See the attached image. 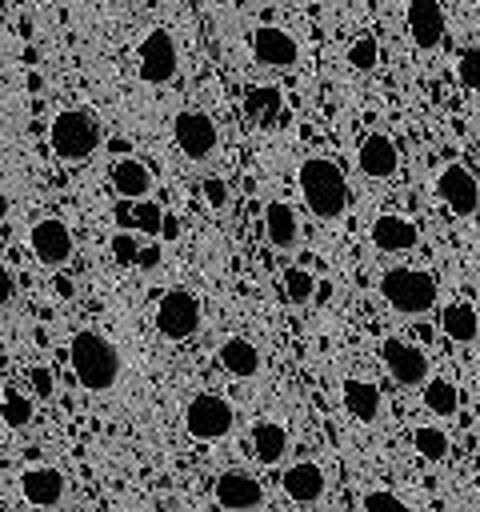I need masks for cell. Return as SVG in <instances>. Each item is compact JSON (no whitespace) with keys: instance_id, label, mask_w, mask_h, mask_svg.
Returning <instances> with one entry per match:
<instances>
[{"instance_id":"cell-1","label":"cell","mask_w":480,"mask_h":512,"mask_svg":"<svg viewBox=\"0 0 480 512\" xmlns=\"http://www.w3.org/2000/svg\"><path fill=\"white\" fill-rule=\"evenodd\" d=\"M296 184H300V196H304V204H308L312 216H320V220L344 216V208H348V184H344V172H340L336 160L308 156L300 164V172H296Z\"/></svg>"},{"instance_id":"cell-2","label":"cell","mask_w":480,"mask_h":512,"mask_svg":"<svg viewBox=\"0 0 480 512\" xmlns=\"http://www.w3.org/2000/svg\"><path fill=\"white\" fill-rule=\"evenodd\" d=\"M68 360H72L76 384L88 388V392H108V388L116 384V376H120V356H116V348H112L100 332H92V328H84V332L72 336Z\"/></svg>"},{"instance_id":"cell-3","label":"cell","mask_w":480,"mask_h":512,"mask_svg":"<svg viewBox=\"0 0 480 512\" xmlns=\"http://www.w3.org/2000/svg\"><path fill=\"white\" fill-rule=\"evenodd\" d=\"M380 292L404 316H424L436 304V280L424 268H388L380 276Z\"/></svg>"},{"instance_id":"cell-4","label":"cell","mask_w":480,"mask_h":512,"mask_svg":"<svg viewBox=\"0 0 480 512\" xmlns=\"http://www.w3.org/2000/svg\"><path fill=\"white\" fill-rule=\"evenodd\" d=\"M48 140H52V152L60 160H88L100 144V124L80 108H64V112H56Z\"/></svg>"},{"instance_id":"cell-5","label":"cell","mask_w":480,"mask_h":512,"mask_svg":"<svg viewBox=\"0 0 480 512\" xmlns=\"http://www.w3.org/2000/svg\"><path fill=\"white\" fill-rule=\"evenodd\" d=\"M232 424H236V412H232V404H228L224 396H216V392H200V396H192L188 408H184V428H188V436H196V440H220V436L232 432Z\"/></svg>"},{"instance_id":"cell-6","label":"cell","mask_w":480,"mask_h":512,"mask_svg":"<svg viewBox=\"0 0 480 512\" xmlns=\"http://www.w3.org/2000/svg\"><path fill=\"white\" fill-rule=\"evenodd\" d=\"M200 328V300L188 288H172L156 304V332L168 340H188Z\"/></svg>"},{"instance_id":"cell-7","label":"cell","mask_w":480,"mask_h":512,"mask_svg":"<svg viewBox=\"0 0 480 512\" xmlns=\"http://www.w3.org/2000/svg\"><path fill=\"white\" fill-rule=\"evenodd\" d=\"M172 136H176V148H180L188 160H204V156H212V152H216V140H220L212 116L200 112V108H184V112H176V116H172Z\"/></svg>"},{"instance_id":"cell-8","label":"cell","mask_w":480,"mask_h":512,"mask_svg":"<svg viewBox=\"0 0 480 512\" xmlns=\"http://www.w3.org/2000/svg\"><path fill=\"white\" fill-rule=\"evenodd\" d=\"M136 72H140L144 84H168V80L176 76V44H172L168 28H152V32L140 40Z\"/></svg>"},{"instance_id":"cell-9","label":"cell","mask_w":480,"mask_h":512,"mask_svg":"<svg viewBox=\"0 0 480 512\" xmlns=\"http://www.w3.org/2000/svg\"><path fill=\"white\" fill-rule=\"evenodd\" d=\"M28 244H32V256H36L40 264L60 268V264H68V256H72V228H68L64 220H56V216L36 220L32 232H28Z\"/></svg>"},{"instance_id":"cell-10","label":"cell","mask_w":480,"mask_h":512,"mask_svg":"<svg viewBox=\"0 0 480 512\" xmlns=\"http://www.w3.org/2000/svg\"><path fill=\"white\" fill-rule=\"evenodd\" d=\"M380 356H384V364H388V372H392L396 384H404V388H416L420 384L424 388V380H428V356L416 344L388 336L380 344Z\"/></svg>"},{"instance_id":"cell-11","label":"cell","mask_w":480,"mask_h":512,"mask_svg":"<svg viewBox=\"0 0 480 512\" xmlns=\"http://www.w3.org/2000/svg\"><path fill=\"white\" fill-rule=\"evenodd\" d=\"M436 196L448 204V212H456V216H472L476 208H480V184H476V176L468 172V168H460V164H448L440 176H436Z\"/></svg>"},{"instance_id":"cell-12","label":"cell","mask_w":480,"mask_h":512,"mask_svg":"<svg viewBox=\"0 0 480 512\" xmlns=\"http://www.w3.org/2000/svg\"><path fill=\"white\" fill-rule=\"evenodd\" d=\"M248 48H252V56H256L260 64H268V68H292L296 56H300L292 32H288V28H276V24H260V28H252Z\"/></svg>"},{"instance_id":"cell-13","label":"cell","mask_w":480,"mask_h":512,"mask_svg":"<svg viewBox=\"0 0 480 512\" xmlns=\"http://www.w3.org/2000/svg\"><path fill=\"white\" fill-rule=\"evenodd\" d=\"M212 492H216L220 508H228V512H252V508L264 500L260 480L248 476V472H236V468H232V472H220L216 484H212Z\"/></svg>"},{"instance_id":"cell-14","label":"cell","mask_w":480,"mask_h":512,"mask_svg":"<svg viewBox=\"0 0 480 512\" xmlns=\"http://www.w3.org/2000/svg\"><path fill=\"white\" fill-rule=\"evenodd\" d=\"M408 36L424 52L444 40V8H440V0H408Z\"/></svg>"},{"instance_id":"cell-15","label":"cell","mask_w":480,"mask_h":512,"mask_svg":"<svg viewBox=\"0 0 480 512\" xmlns=\"http://www.w3.org/2000/svg\"><path fill=\"white\" fill-rule=\"evenodd\" d=\"M356 164H360V172H364V176H372V180H388V176L400 168V152H396L392 136L372 132V136H364V140H360Z\"/></svg>"},{"instance_id":"cell-16","label":"cell","mask_w":480,"mask_h":512,"mask_svg":"<svg viewBox=\"0 0 480 512\" xmlns=\"http://www.w3.org/2000/svg\"><path fill=\"white\" fill-rule=\"evenodd\" d=\"M416 240H420V228L408 216L384 212V216L372 220V244L380 252H408V248H416Z\"/></svg>"},{"instance_id":"cell-17","label":"cell","mask_w":480,"mask_h":512,"mask_svg":"<svg viewBox=\"0 0 480 512\" xmlns=\"http://www.w3.org/2000/svg\"><path fill=\"white\" fill-rule=\"evenodd\" d=\"M20 492H24V500L36 504V508H52V504H60V496H64V472H60V468H48V464L28 468V472L20 476Z\"/></svg>"},{"instance_id":"cell-18","label":"cell","mask_w":480,"mask_h":512,"mask_svg":"<svg viewBox=\"0 0 480 512\" xmlns=\"http://www.w3.org/2000/svg\"><path fill=\"white\" fill-rule=\"evenodd\" d=\"M280 484H284L288 500H296V504H312V500L324 496V468L312 464V460H300V464H292V468L280 476Z\"/></svg>"},{"instance_id":"cell-19","label":"cell","mask_w":480,"mask_h":512,"mask_svg":"<svg viewBox=\"0 0 480 512\" xmlns=\"http://www.w3.org/2000/svg\"><path fill=\"white\" fill-rule=\"evenodd\" d=\"M216 360H220L224 372H232V376H240V380H248V376L260 372V348H256L252 340H244V336H228V340L220 344Z\"/></svg>"},{"instance_id":"cell-20","label":"cell","mask_w":480,"mask_h":512,"mask_svg":"<svg viewBox=\"0 0 480 512\" xmlns=\"http://www.w3.org/2000/svg\"><path fill=\"white\" fill-rule=\"evenodd\" d=\"M264 232H268L272 248H292L300 240V220H296V212L284 200H272L264 208Z\"/></svg>"},{"instance_id":"cell-21","label":"cell","mask_w":480,"mask_h":512,"mask_svg":"<svg viewBox=\"0 0 480 512\" xmlns=\"http://www.w3.org/2000/svg\"><path fill=\"white\" fill-rule=\"evenodd\" d=\"M112 188H116V196H124V200H140V196H148V188H152V172H148L140 160L124 156V160L112 164Z\"/></svg>"},{"instance_id":"cell-22","label":"cell","mask_w":480,"mask_h":512,"mask_svg":"<svg viewBox=\"0 0 480 512\" xmlns=\"http://www.w3.org/2000/svg\"><path fill=\"white\" fill-rule=\"evenodd\" d=\"M440 328H444V336L448 340H456V344H472L476 336H480V312L472 308V304H448L444 312H440Z\"/></svg>"},{"instance_id":"cell-23","label":"cell","mask_w":480,"mask_h":512,"mask_svg":"<svg viewBox=\"0 0 480 512\" xmlns=\"http://www.w3.org/2000/svg\"><path fill=\"white\" fill-rule=\"evenodd\" d=\"M344 408L360 424H372L380 416V388L372 380H344Z\"/></svg>"},{"instance_id":"cell-24","label":"cell","mask_w":480,"mask_h":512,"mask_svg":"<svg viewBox=\"0 0 480 512\" xmlns=\"http://www.w3.org/2000/svg\"><path fill=\"white\" fill-rule=\"evenodd\" d=\"M284 452H288V432H284L276 420H260V424L252 428V456H256L260 464H280Z\"/></svg>"},{"instance_id":"cell-25","label":"cell","mask_w":480,"mask_h":512,"mask_svg":"<svg viewBox=\"0 0 480 512\" xmlns=\"http://www.w3.org/2000/svg\"><path fill=\"white\" fill-rule=\"evenodd\" d=\"M276 112H280V88H272V84H252V88L244 92V116H248V120L272 124Z\"/></svg>"},{"instance_id":"cell-26","label":"cell","mask_w":480,"mask_h":512,"mask_svg":"<svg viewBox=\"0 0 480 512\" xmlns=\"http://www.w3.org/2000/svg\"><path fill=\"white\" fill-rule=\"evenodd\" d=\"M424 408L436 412V416H456L460 408V392L448 376H428L424 380Z\"/></svg>"},{"instance_id":"cell-27","label":"cell","mask_w":480,"mask_h":512,"mask_svg":"<svg viewBox=\"0 0 480 512\" xmlns=\"http://www.w3.org/2000/svg\"><path fill=\"white\" fill-rule=\"evenodd\" d=\"M412 448L424 460H444L448 456V436L436 424H420V428H412Z\"/></svg>"},{"instance_id":"cell-28","label":"cell","mask_w":480,"mask_h":512,"mask_svg":"<svg viewBox=\"0 0 480 512\" xmlns=\"http://www.w3.org/2000/svg\"><path fill=\"white\" fill-rule=\"evenodd\" d=\"M280 292H284L288 304H304V300H312L316 280H312V272H304V268H288V272L280 276Z\"/></svg>"},{"instance_id":"cell-29","label":"cell","mask_w":480,"mask_h":512,"mask_svg":"<svg viewBox=\"0 0 480 512\" xmlns=\"http://www.w3.org/2000/svg\"><path fill=\"white\" fill-rule=\"evenodd\" d=\"M0 412H4V424H8V428H24V424L32 420V396H24V392L8 388V392H4Z\"/></svg>"},{"instance_id":"cell-30","label":"cell","mask_w":480,"mask_h":512,"mask_svg":"<svg viewBox=\"0 0 480 512\" xmlns=\"http://www.w3.org/2000/svg\"><path fill=\"white\" fill-rule=\"evenodd\" d=\"M348 64H352L356 72H372V68L380 64V44H376L372 36H356L352 48H348Z\"/></svg>"},{"instance_id":"cell-31","label":"cell","mask_w":480,"mask_h":512,"mask_svg":"<svg viewBox=\"0 0 480 512\" xmlns=\"http://www.w3.org/2000/svg\"><path fill=\"white\" fill-rule=\"evenodd\" d=\"M456 76L468 92H480V48H464L456 60Z\"/></svg>"},{"instance_id":"cell-32","label":"cell","mask_w":480,"mask_h":512,"mask_svg":"<svg viewBox=\"0 0 480 512\" xmlns=\"http://www.w3.org/2000/svg\"><path fill=\"white\" fill-rule=\"evenodd\" d=\"M132 228H140V232H160V228H164V212H160V204H152V200H136V208H132Z\"/></svg>"},{"instance_id":"cell-33","label":"cell","mask_w":480,"mask_h":512,"mask_svg":"<svg viewBox=\"0 0 480 512\" xmlns=\"http://www.w3.org/2000/svg\"><path fill=\"white\" fill-rule=\"evenodd\" d=\"M108 248H112V260H116V264H136V260H140V244H136V236H132L128 228H120V232L108 240Z\"/></svg>"},{"instance_id":"cell-34","label":"cell","mask_w":480,"mask_h":512,"mask_svg":"<svg viewBox=\"0 0 480 512\" xmlns=\"http://www.w3.org/2000/svg\"><path fill=\"white\" fill-rule=\"evenodd\" d=\"M364 512H412L396 492H388V488H372L368 496H364Z\"/></svg>"},{"instance_id":"cell-35","label":"cell","mask_w":480,"mask_h":512,"mask_svg":"<svg viewBox=\"0 0 480 512\" xmlns=\"http://www.w3.org/2000/svg\"><path fill=\"white\" fill-rule=\"evenodd\" d=\"M28 384H32V396H36V400H48V396H52V372H48V368H40V364L28 368Z\"/></svg>"},{"instance_id":"cell-36","label":"cell","mask_w":480,"mask_h":512,"mask_svg":"<svg viewBox=\"0 0 480 512\" xmlns=\"http://www.w3.org/2000/svg\"><path fill=\"white\" fill-rule=\"evenodd\" d=\"M204 200H208L212 208H224V204H228V184L216 180V176H208V180H204Z\"/></svg>"},{"instance_id":"cell-37","label":"cell","mask_w":480,"mask_h":512,"mask_svg":"<svg viewBox=\"0 0 480 512\" xmlns=\"http://www.w3.org/2000/svg\"><path fill=\"white\" fill-rule=\"evenodd\" d=\"M160 264V244H148V248H140V260H136V268H156Z\"/></svg>"},{"instance_id":"cell-38","label":"cell","mask_w":480,"mask_h":512,"mask_svg":"<svg viewBox=\"0 0 480 512\" xmlns=\"http://www.w3.org/2000/svg\"><path fill=\"white\" fill-rule=\"evenodd\" d=\"M12 292H16V280H12V272L4 268V272H0V300L8 304V300H12Z\"/></svg>"},{"instance_id":"cell-39","label":"cell","mask_w":480,"mask_h":512,"mask_svg":"<svg viewBox=\"0 0 480 512\" xmlns=\"http://www.w3.org/2000/svg\"><path fill=\"white\" fill-rule=\"evenodd\" d=\"M116 224H120V228H128V224H132V208H128V200H124V196H120V204H116Z\"/></svg>"},{"instance_id":"cell-40","label":"cell","mask_w":480,"mask_h":512,"mask_svg":"<svg viewBox=\"0 0 480 512\" xmlns=\"http://www.w3.org/2000/svg\"><path fill=\"white\" fill-rule=\"evenodd\" d=\"M160 236H164V240H176V236H180V224H176V216H164V228H160Z\"/></svg>"},{"instance_id":"cell-41","label":"cell","mask_w":480,"mask_h":512,"mask_svg":"<svg viewBox=\"0 0 480 512\" xmlns=\"http://www.w3.org/2000/svg\"><path fill=\"white\" fill-rule=\"evenodd\" d=\"M56 292H60V296H72V280H68V276H56Z\"/></svg>"},{"instance_id":"cell-42","label":"cell","mask_w":480,"mask_h":512,"mask_svg":"<svg viewBox=\"0 0 480 512\" xmlns=\"http://www.w3.org/2000/svg\"><path fill=\"white\" fill-rule=\"evenodd\" d=\"M212 4H228V0H212Z\"/></svg>"}]
</instances>
